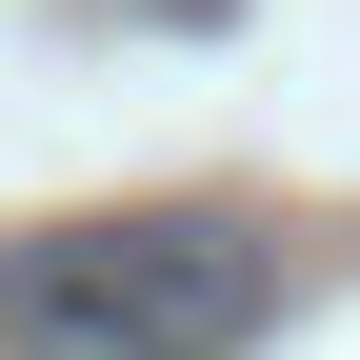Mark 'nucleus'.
<instances>
[{"label":"nucleus","instance_id":"obj_1","mask_svg":"<svg viewBox=\"0 0 360 360\" xmlns=\"http://www.w3.org/2000/svg\"><path fill=\"white\" fill-rule=\"evenodd\" d=\"M281 281L300 260L260 200H101L0 240V360H240Z\"/></svg>","mask_w":360,"mask_h":360}]
</instances>
